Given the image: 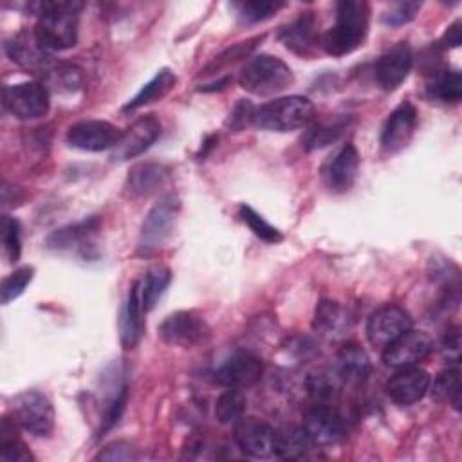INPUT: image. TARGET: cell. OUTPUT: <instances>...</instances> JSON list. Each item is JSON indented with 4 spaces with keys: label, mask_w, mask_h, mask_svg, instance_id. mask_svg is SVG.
<instances>
[{
    "label": "cell",
    "mask_w": 462,
    "mask_h": 462,
    "mask_svg": "<svg viewBox=\"0 0 462 462\" xmlns=\"http://www.w3.org/2000/svg\"><path fill=\"white\" fill-rule=\"evenodd\" d=\"M83 4L72 0H51L38 2L34 25V38L49 51H65L78 42V22Z\"/></svg>",
    "instance_id": "cell-1"
},
{
    "label": "cell",
    "mask_w": 462,
    "mask_h": 462,
    "mask_svg": "<svg viewBox=\"0 0 462 462\" xmlns=\"http://www.w3.org/2000/svg\"><path fill=\"white\" fill-rule=\"evenodd\" d=\"M370 25V5L365 0H341L336 22L323 38V49L332 56H345L363 45Z\"/></svg>",
    "instance_id": "cell-2"
},
{
    "label": "cell",
    "mask_w": 462,
    "mask_h": 462,
    "mask_svg": "<svg viewBox=\"0 0 462 462\" xmlns=\"http://www.w3.org/2000/svg\"><path fill=\"white\" fill-rule=\"evenodd\" d=\"M316 108L305 96H283L254 108L253 125L267 132H292L314 121Z\"/></svg>",
    "instance_id": "cell-3"
},
{
    "label": "cell",
    "mask_w": 462,
    "mask_h": 462,
    "mask_svg": "<svg viewBox=\"0 0 462 462\" xmlns=\"http://www.w3.org/2000/svg\"><path fill=\"white\" fill-rule=\"evenodd\" d=\"M240 87L254 96H274L294 83L291 67L278 56H253L240 72Z\"/></svg>",
    "instance_id": "cell-4"
},
{
    "label": "cell",
    "mask_w": 462,
    "mask_h": 462,
    "mask_svg": "<svg viewBox=\"0 0 462 462\" xmlns=\"http://www.w3.org/2000/svg\"><path fill=\"white\" fill-rule=\"evenodd\" d=\"M13 422L31 435L47 437L54 430L52 402L38 390H25L13 401Z\"/></svg>",
    "instance_id": "cell-5"
},
{
    "label": "cell",
    "mask_w": 462,
    "mask_h": 462,
    "mask_svg": "<svg viewBox=\"0 0 462 462\" xmlns=\"http://www.w3.org/2000/svg\"><path fill=\"white\" fill-rule=\"evenodd\" d=\"M179 199L175 195L162 197L144 217V222L141 226L139 235V247L144 253L157 251L162 247L170 236L173 235L175 222L179 217Z\"/></svg>",
    "instance_id": "cell-6"
},
{
    "label": "cell",
    "mask_w": 462,
    "mask_h": 462,
    "mask_svg": "<svg viewBox=\"0 0 462 462\" xmlns=\"http://www.w3.org/2000/svg\"><path fill=\"white\" fill-rule=\"evenodd\" d=\"M4 106L18 119H38L49 112L51 96L47 87L38 81L5 85Z\"/></svg>",
    "instance_id": "cell-7"
},
{
    "label": "cell",
    "mask_w": 462,
    "mask_h": 462,
    "mask_svg": "<svg viewBox=\"0 0 462 462\" xmlns=\"http://www.w3.org/2000/svg\"><path fill=\"white\" fill-rule=\"evenodd\" d=\"M208 334V323L193 310H177L166 316L159 325V336L162 337V341L182 348H189L204 341Z\"/></svg>",
    "instance_id": "cell-8"
},
{
    "label": "cell",
    "mask_w": 462,
    "mask_h": 462,
    "mask_svg": "<svg viewBox=\"0 0 462 462\" xmlns=\"http://www.w3.org/2000/svg\"><path fill=\"white\" fill-rule=\"evenodd\" d=\"M121 130L101 119H87L72 125L67 130V143L72 148L83 150V152H105L112 150L117 141L121 139Z\"/></svg>",
    "instance_id": "cell-9"
},
{
    "label": "cell",
    "mask_w": 462,
    "mask_h": 462,
    "mask_svg": "<svg viewBox=\"0 0 462 462\" xmlns=\"http://www.w3.org/2000/svg\"><path fill=\"white\" fill-rule=\"evenodd\" d=\"M301 428L314 446L330 448L345 439V422L336 410L325 402L314 404L303 417Z\"/></svg>",
    "instance_id": "cell-10"
},
{
    "label": "cell",
    "mask_w": 462,
    "mask_h": 462,
    "mask_svg": "<svg viewBox=\"0 0 462 462\" xmlns=\"http://www.w3.org/2000/svg\"><path fill=\"white\" fill-rule=\"evenodd\" d=\"M161 135V121L153 114L135 119L112 148L114 161H128L146 152Z\"/></svg>",
    "instance_id": "cell-11"
},
{
    "label": "cell",
    "mask_w": 462,
    "mask_h": 462,
    "mask_svg": "<svg viewBox=\"0 0 462 462\" xmlns=\"http://www.w3.org/2000/svg\"><path fill=\"white\" fill-rule=\"evenodd\" d=\"M433 350L431 337L422 330H406L388 346H384L383 361L390 368H402L419 365Z\"/></svg>",
    "instance_id": "cell-12"
},
{
    "label": "cell",
    "mask_w": 462,
    "mask_h": 462,
    "mask_svg": "<svg viewBox=\"0 0 462 462\" xmlns=\"http://www.w3.org/2000/svg\"><path fill=\"white\" fill-rule=\"evenodd\" d=\"M410 328L411 318L402 307L384 305L370 314L366 321V337L374 346L384 348Z\"/></svg>",
    "instance_id": "cell-13"
},
{
    "label": "cell",
    "mask_w": 462,
    "mask_h": 462,
    "mask_svg": "<svg viewBox=\"0 0 462 462\" xmlns=\"http://www.w3.org/2000/svg\"><path fill=\"white\" fill-rule=\"evenodd\" d=\"M430 386L431 375L413 365L395 368V374L386 383V393L395 404L410 406L419 402L430 392Z\"/></svg>",
    "instance_id": "cell-14"
},
{
    "label": "cell",
    "mask_w": 462,
    "mask_h": 462,
    "mask_svg": "<svg viewBox=\"0 0 462 462\" xmlns=\"http://www.w3.org/2000/svg\"><path fill=\"white\" fill-rule=\"evenodd\" d=\"M233 437L238 449L251 458H267L274 455L276 431L262 420L242 417L238 422H235Z\"/></svg>",
    "instance_id": "cell-15"
},
{
    "label": "cell",
    "mask_w": 462,
    "mask_h": 462,
    "mask_svg": "<svg viewBox=\"0 0 462 462\" xmlns=\"http://www.w3.org/2000/svg\"><path fill=\"white\" fill-rule=\"evenodd\" d=\"M417 108L404 101L401 103L386 119L383 132H381V148L386 155H393L406 148L415 134L417 128Z\"/></svg>",
    "instance_id": "cell-16"
},
{
    "label": "cell",
    "mask_w": 462,
    "mask_h": 462,
    "mask_svg": "<svg viewBox=\"0 0 462 462\" xmlns=\"http://www.w3.org/2000/svg\"><path fill=\"white\" fill-rule=\"evenodd\" d=\"M263 372V363L251 352H235L213 372L215 381L226 388H245L254 384Z\"/></svg>",
    "instance_id": "cell-17"
},
{
    "label": "cell",
    "mask_w": 462,
    "mask_h": 462,
    "mask_svg": "<svg viewBox=\"0 0 462 462\" xmlns=\"http://www.w3.org/2000/svg\"><path fill=\"white\" fill-rule=\"evenodd\" d=\"M411 67L413 52L406 42H399L379 56L375 63V81L383 90L392 92L408 78Z\"/></svg>",
    "instance_id": "cell-18"
},
{
    "label": "cell",
    "mask_w": 462,
    "mask_h": 462,
    "mask_svg": "<svg viewBox=\"0 0 462 462\" xmlns=\"http://www.w3.org/2000/svg\"><path fill=\"white\" fill-rule=\"evenodd\" d=\"M357 171H359L357 148L354 144H345L327 162V166L323 168V177L330 191L345 193L354 186L357 179Z\"/></svg>",
    "instance_id": "cell-19"
},
{
    "label": "cell",
    "mask_w": 462,
    "mask_h": 462,
    "mask_svg": "<svg viewBox=\"0 0 462 462\" xmlns=\"http://www.w3.org/2000/svg\"><path fill=\"white\" fill-rule=\"evenodd\" d=\"M278 38L289 51L309 56L318 45V20L314 13H300L298 18L280 29Z\"/></svg>",
    "instance_id": "cell-20"
},
{
    "label": "cell",
    "mask_w": 462,
    "mask_h": 462,
    "mask_svg": "<svg viewBox=\"0 0 462 462\" xmlns=\"http://www.w3.org/2000/svg\"><path fill=\"white\" fill-rule=\"evenodd\" d=\"M144 309L141 303V292H139V282H135L126 296L123 312H121V321H119V330H121V345L125 348H134L144 332V319H143Z\"/></svg>",
    "instance_id": "cell-21"
},
{
    "label": "cell",
    "mask_w": 462,
    "mask_h": 462,
    "mask_svg": "<svg viewBox=\"0 0 462 462\" xmlns=\"http://www.w3.org/2000/svg\"><path fill=\"white\" fill-rule=\"evenodd\" d=\"M7 56L27 70H42L47 65V51L38 43L34 32H18L5 42Z\"/></svg>",
    "instance_id": "cell-22"
},
{
    "label": "cell",
    "mask_w": 462,
    "mask_h": 462,
    "mask_svg": "<svg viewBox=\"0 0 462 462\" xmlns=\"http://www.w3.org/2000/svg\"><path fill=\"white\" fill-rule=\"evenodd\" d=\"M312 328L325 337L336 339L350 328V316L337 301L321 300L314 310Z\"/></svg>",
    "instance_id": "cell-23"
},
{
    "label": "cell",
    "mask_w": 462,
    "mask_h": 462,
    "mask_svg": "<svg viewBox=\"0 0 462 462\" xmlns=\"http://www.w3.org/2000/svg\"><path fill=\"white\" fill-rule=\"evenodd\" d=\"M372 370L368 354L359 345H345L336 357L337 377L348 383H361Z\"/></svg>",
    "instance_id": "cell-24"
},
{
    "label": "cell",
    "mask_w": 462,
    "mask_h": 462,
    "mask_svg": "<svg viewBox=\"0 0 462 462\" xmlns=\"http://www.w3.org/2000/svg\"><path fill=\"white\" fill-rule=\"evenodd\" d=\"M166 177H168V170L162 164L139 162L130 170L126 186L130 193L137 197H146L157 191L159 186H162V182L166 180Z\"/></svg>",
    "instance_id": "cell-25"
},
{
    "label": "cell",
    "mask_w": 462,
    "mask_h": 462,
    "mask_svg": "<svg viewBox=\"0 0 462 462\" xmlns=\"http://www.w3.org/2000/svg\"><path fill=\"white\" fill-rule=\"evenodd\" d=\"M177 83V76L171 69H161L148 83H144L139 92L123 106V112H134L144 105L162 99Z\"/></svg>",
    "instance_id": "cell-26"
},
{
    "label": "cell",
    "mask_w": 462,
    "mask_h": 462,
    "mask_svg": "<svg viewBox=\"0 0 462 462\" xmlns=\"http://www.w3.org/2000/svg\"><path fill=\"white\" fill-rule=\"evenodd\" d=\"M97 226H99V218L97 217H90V218H85L81 222L65 226L61 229H56L49 236L47 245L51 249H56V251L81 247L97 231Z\"/></svg>",
    "instance_id": "cell-27"
},
{
    "label": "cell",
    "mask_w": 462,
    "mask_h": 462,
    "mask_svg": "<svg viewBox=\"0 0 462 462\" xmlns=\"http://www.w3.org/2000/svg\"><path fill=\"white\" fill-rule=\"evenodd\" d=\"M314 444L307 437L303 428L289 426L282 431H276V446L274 455L285 460H303L309 458L312 453Z\"/></svg>",
    "instance_id": "cell-28"
},
{
    "label": "cell",
    "mask_w": 462,
    "mask_h": 462,
    "mask_svg": "<svg viewBox=\"0 0 462 462\" xmlns=\"http://www.w3.org/2000/svg\"><path fill=\"white\" fill-rule=\"evenodd\" d=\"M431 101L442 105H457L462 99V78L458 70H442L433 76L426 87Z\"/></svg>",
    "instance_id": "cell-29"
},
{
    "label": "cell",
    "mask_w": 462,
    "mask_h": 462,
    "mask_svg": "<svg viewBox=\"0 0 462 462\" xmlns=\"http://www.w3.org/2000/svg\"><path fill=\"white\" fill-rule=\"evenodd\" d=\"M170 280H171V273L164 265H155L146 271L144 278L139 282L141 303L144 312H150L157 305L159 298L164 294L166 287L170 285Z\"/></svg>",
    "instance_id": "cell-30"
},
{
    "label": "cell",
    "mask_w": 462,
    "mask_h": 462,
    "mask_svg": "<svg viewBox=\"0 0 462 462\" xmlns=\"http://www.w3.org/2000/svg\"><path fill=\"white\" fill-rule=\"evenodd\" d=\"M346 126H348V117H336L334 121H328V123H316L309 126V130L301 139V144L307 152L325 148L332 144Z\"/></svg>",
    "instance_id": "cell-31"
},
{
    "label": "cell",
    "mask_w": 462,
    "mask_h": 462,
    "mask_svg": "<svg viewBox=\"0 0 462 462\" xmlns=\"http://www.w3.org/2000/svg\"><path fill=\"white\" fill-rule=\"evenodd\" d=\"M431 393L439 402H448L451 404L455 410L460 408V370L457 365L448 366L446 370H442L435 381Z\"/></svg>",
    "instance_id": "cell-32"
},
{
    "label": "cell",
    "mask_w": 462,
    "mask_h": 462,
    "mask_svg": "<svg viewBox=\"0 0 462 462\" xmlns=\"http://www.w3.org/2000/svg\"><path fill=\"white\" fill-rule=\"evenodd\" d=\"M245 408V395L238 388H227L215 402V417L222 424H235L244 417Z\"/></svg>",
    "instance_id": "cell-33"
},
{
    "label": "cell",
    "mask_w": 462,
    "mask_h": 462,
    "mask_svg": "<svg viewBox=\"0 0 462 462\" xmlns=\"http://www.w3.org/2000/svg\"><path fill=\"white\" fill-rule=\"evenodd\" d=\"M285 4L283 2H265V0H253V2H235L233 9L236 11V16L244 23H258L273 14H276Z\"/></svg>",
    "instance_id": "cell-34"
},
{
    "label": "cell",
    "mask_w": 462,
    "mask_h": 462,
    "mask_svg": "<svg viewBox=\"0 0 462 462\" xmlns=\"http://www.w3.org/2000/svg\"><path fill=\"white\" fill-rule=\"evenodd\" d=\"M238 215H240L242 222L247 224V227H249L258 238H262V240H265V242H269V244H276V242H280V240L283 238L282 233H280L274 226H271L260 213H256L251 206L240 204Z\"/></svg>",
    "instance_id": "cell-35"
},
{
    "label": "cell",
    "mask_w": 462,
    "mask_h": 462,
    "mask_svg": "<svg viewBox=\"0 0 462 462\" xmlns=\"http://www.w3.org/2000/svg\"><path fill=\"white\" fill-rule=\"evenodd\" d=\"M32 276H34V269L31 265H23L13 271L7 278H4L0 285V301L7 305L14 301L18 296H22V292L32 282Z\"/></svg>",
    "instance_id": "cell-36"
},
{
    "label": "cell",
    "mask_w": 462,
    "mask_h": 462,
    "mask_svg": "<svg viewBox=\"0 0 462 462\" xmlns=\"http://www.w3.org/2000/svg\"><path fill=\"white\" fill-rule=\"evenodd\" d=\"M2 245L9 262H16L20 258L22 229H20V222L11 215L2 217Z\"/></svg>",
    "instance_id": "cell-37"
},
{
    "label": "cell",
    "mask_w": 462,
    "mask_h": 462,
    "mask_svg": "<svg viewBox=\"0 0 462 462\" xmlns=\"http://www.w3.org/2000/svg\"><path fill=\"white\" fill-rule=\"evenodd\" d=\"M126 397H128V390H126L125 384H121V386L114 392L112 399L108 401V404H106V408H105V413H103V417H101V426H99L97 437H103L108 430H112V428L119 422V419H121V415H123V411H125V406H126Z\"/></svg>",
    "instance_id": "cell-38"
},
{
    "label": "cell",
    "mask_w": 462,
    "mask_h": 462,
    "mask_svg": "<svg viewBox=\"0 0 462 462\" xmlns=\"http://www.w3.org/2000/svg\"><path fill=\"white\" fill-rule=\"evenodd\" d=\"M420 5H422L420 2H395L383 13L381 20L384 25L401 27L415 18Z\"/></svg>",
    "instance_id": "cell-39"
},
{
    "label": "cell",
    "mask_w": 462,
    "mask_h": 462,
    "mask_svg": "<svg viewBox=\"0 0 462 462\" xmlns=\"http://www.w3.org/2000/svg\"><path fill=\"white\" fill-rule=\"evenodd\" d=\"M9 431L2 428V444H0V458L7 462H27L32 460L31 451L25 448V444L18 439V435H7Z\"/></svg>",
    "instance_id": "cell-40"
},
{
    "label": "cell",
    "mask_w": 462,
    "mask_h": 462,
    "mask_svg": "<svg viewBox=\"0 0 462 462\" xmlns=\"http://www.w3.org/2000/svg\"><path fill=\"white\" fill-rule=\"evenodd\" d=\"M262 38H263V36H256V38H251V40H247V42H238V43L231 45V47L226 49L206 70H218V69H222V67H227L229 63L233 65V63H236L238 60L247 58L249 52L256 47V42H260Z\"/></svg>",
    "instance_id": "cell-41"
},
{
    "label": "cell",
    "mask_w": 462,
    "mask_h": 462,
    "mask_svg": "<svg viewBox=\"0 0 462 462\" xmlns=\"http://www.w3.org/2000/svg\"><path fill=\"white\" fill-rule=\"evenodd\" d=\"M254 105L249 99H240L236 103V106L233 108V112L229 114L227 119V126L235 132L242 130L247 123H253V114H254Z\"/></svg>",
    "instance_id": "cell-42"
},
{
    "label": "cell",
    "mask_w": 462,
    "mask_h": 462,
    "mask_svg": "<svg viewBox=\"0 0 462 462\" xmlns=\"http://www.w3.org/2000/svg\"><path fill=\"white\" fill-rule=\"evenodd\" d=\"M96 458H99V460H116V462L134 460V458H137V451L128 442H114V444L106 446L103 451H99V455Z\"/></svg>",
    "instance_id": "cell-43"
},
{
    "label": "cell",
    "mask_w": 462,
    "mask_h": 462,
    "mask_svg": "<svg viewBox=\"0 0 462 462\" xmlns=\"http://www.w3.org/2000/svg\"><path fill=\"white\" fill-rule=\"evenodd\" d=\"M442 354L444 357H448V361L457 363L458 356H460V334H458V327H453L449 330H446L442 343H440Z\"/></svg>",
    "instance_id": "cell-44"
},
{
    "label": "cell",
    "mask_w": 462,
    "mask_h": 462,
    "mask_svg": "<svg viewBox=\"0 0 462 462\" xmlns=\"http://www.w3.org/2000/svg\"><path fill=\"white\" fill-rule=\"evenodd\" d=\"M462 42V34H460V20H455L444 32L440 43L442 47H448V49H455L458 47Z\"/></svg>",
    "instance_id": "cell-45"
}]
</instances>
